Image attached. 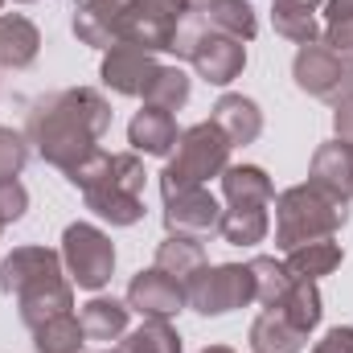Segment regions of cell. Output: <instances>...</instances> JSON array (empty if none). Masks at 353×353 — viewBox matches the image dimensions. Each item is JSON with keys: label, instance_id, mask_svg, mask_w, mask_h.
<instances>
[{"label": "cell", "instance_id": "obj_1", "mask_svg": "<svg viewBox=\"0 0 353 353\" xmlns=\"http://www.w3.org/2000/svg\"><path fill=\"white\" fill-rule=\"evenodd\" d=\"M107 128H111V103L94 87H66L41 94L25 119V136L33 152L62 176H70L87 157L99 152Z\"/></svg>", "mask_w": 353, "mask_h": 353}, {"label": "cell", "instance_id": "obj_2", "mask_svg": "<svg viewBox=\"0 0 353 353\" xmlns=\"http://www.w3.org/2000/svg\"><path fill=\"white\" fill-rule=\"evenodd\" d=\"M350 222V201L321 189L316 181H300L275 197V247L288 255L292 247L333 239Z\"/></svg>", "mask_w": 353, "mask_h": 353}, {"label": "cell", "instance_id": "obj_3", "mask_svg": "<svg viewBox=\"0 0 353 353\" xmlns=\"http://www.w3.org/2000/svg\"><path fill=\"white\" fill-rule=\"evenodd\" d=\"M144 161L140 152H111L103 173L83 189L87 210L111 226H136L144 218Z\"/></svg>", "mask_w": 353, "mask_h": 353}, {"label": "cell", "instance_id": "obj_4", "mask_svg": "<svg viewBox=\"0 0 353 353\" xmlns=\"http://www.w3.org/2000/svg\"><path fill=\"white\" fill-rule=\"evenodd\" d=\"M230 140L222 136V128L214 119H201L193 128H185L176 136V148L169 165L161 169V197L176 193V189H197L210 176H222L230 165Z\"/></svg>", "mask_w": 353, "mask_h": 353}, {"label": "cell", "instance_id": "obj_5", "mask_svg": "<svg viewBox=\"0 0 353 353\" xmlns=\"http://www.w3.org/2000/svg\"><path fill=\"white\" fill-rule=\"evenodd\" d=\"M185 304L197 316H230L255 304V279L247 263H205L185 279Z\"/></svg>", "mask_w": 353, "mask_h": 353}, {"label": "cell", "instance_id": "obj_6", "mask_svg": "<svg viewBox=\"0 0 353 353\" xmlns=\"http://www.w3.org/2000/svg\"><path fill=\"white\" fill-rule=\"evenodd\" d=\"M62 267L74 288L99 292L115 275V243L94 222H70L62 230Z\"/></svg>", "mask_w": 353, "mask_h": 353}, {"label": "cell", "instance_id": "obj_7", "mask_svg": "<svg viewBox=\"0 0 353 353\" xmlns=\"http://www.w3.org/2000/svg\"><path fill=\"white\" fill-rule=\"evenodd\" d=\"M292 79H296V87L304 90L308 99L337 103V99L353 94V62L345 54H337L333 46L312 41V46H300V50H296V58H292Z\"/></svg>", "mask_w": 353, "mask_h": 353}, {"label": "cell", "instance_id": "obj_8", "mask_svg": "<svg viewBox=\"0 0 353 353\" xmlns=\"http://www.w3.org/2000/svg\"><path fill=\"white\" fill-rule=\"evenodd\" d=\"M136 17V0H79L74 4V37L94 50H111L128 41V25Z\"/></svg>", "mask_w": 353, "mask_h": 353}, {"label": "cell", "instance_id": "obj_9", "mask_svg": "<svg viewBox=\"0 0 353 353\" xmlns=\"http://www.w3.org/2000/svg\"><path fill=\"white\" fill-rule=\"evenodd\" d=\"M128 308L140 312L144 321H173L181 308H189L185 304V283L169 271H161L157 263L144 267L128 283Z\"/></svg>", "mask_w": 353, "mask_h": 353}, {"label": "cell", "instance_id": "obj_10", "mask_svg": "<svg viewBox=\"0 0 353 353\" xmlns=\"http://www.w3.org/2000/svg\"><path fill=\"white\" fill-rule=\"evenodd\" d=\"M161 70L157 54L132 46V41H119L111 50H103V62H99V79L103 87L123 94V99H144V87L152 83V74Z\"/></svg>", "mask_w": 353, "mask_h": 353}, {"label": "cell", "instance_id": "obj_11", "mask_svg": "<svg viewBox=\"0 0 353 353\" xmlns=\"http://www.w3.org/2000/svg\"><path fill=\"white\" fill-rule=\"evenodd\" d=\"M218 222H222V205L205 185L165 193V230L169 234L210 239V234H218Z\"/></svg>", "mask_w": 353, "mask_h": 353}, {"label": "cell", "instance_id": "obj_12", "mask_svg": "<svg viewBox=\"0 0 353 353\" xmlns=\"http://www.w3.org/2000/svg\"><path fill=\"white\" fill-rule=\"evenodd\" d=\"M197 79H205L210 87H230L243 70H247V41L239 37H226V33H214L205 29L189 54Z\"/></svg>", "mask_w": 353, "mask_h": 353}, {"label": "cell", "instance_id": "obj_13", "mask_svg": "<svg viewBox=\"0 0 353 353\" xmlns=\"http://www.w3.org/2000/svg\"><path fill=\"white\" fill-rule=\"evenodd\" d=\"M66 275L62 267V251L54 247H17L4 263H0V292L4 296H21L46 279H58Z\"/></svg>", "mask_w": 353, "mask_h": 353}, {"label": "cell", "instance_id": "obj_14", "mask_svg": "<svg viewBox=\"0 0 353 353\" xmlns=\"http://www.w3.org/2000/svg\"><path fill=\"white\" fill-rule=\"evenodd\" d=\"M17 312H21V325H25V329H37V325L54 321V316L74 312V283H70V275L46 279V283L21 292V296H17Z\"/></svg>", "mask_w": 353, "mask_h": 353}, {"label": "cell", "instance_id": "obj_15", "mask_svg": "<svg viewBox=\"0 0 353 353\" xmlns=\"http://www.w3.org/2000/svg\"><path fill=\"white\" fill-rule=\"evenodd\" d=\"M176 119L173 111H161V107H140L128 123V144L132 152H144V157H161L169 161L176 148Z\"/></svg>", "mask_w": 353, "mask_h": 353}, {"label": "cell", "instance_id": "obj_16", "mask_svg": "<svg viewBox=\"0 0 353 353\" xmlns=\"http://www.w3.org/2000/svg\"><path fill=\"white\" fill-rule=\"evenodd\" d=\"M210 119L222 128V136H226L234 148L255 144V140L263 136V111H259V103L247 99V94H222V99L210 107Z\"/></svg>", "mask_w": 353, "mask_h": 353}, {"label": "cell", "instance_id": "obj_17", "mask_svg": "<svg viewBox=\"0 0 353 353\" xmlns=\"http://www.w3.org/2000/svg\"><path fill=\"white\" fill-rule=\"evenodd\" d=\"M41 54V29L21 12H0V70H29Z\"/></svg>", "mask_w": 353, "mask_h": 353}, {"label": "cell", "instance_id": "obj_18", "mask_svg": "<svg viewBox=\"0 0 353 353\" xmlns=\"http://www.w3.org/2000/svg\"><path fill=\"white\" fill-rule=\"evenodd\" d=\"M308 181H316L321 189L337 193L341 201H353V144L345 140H329L312 152V169Z\"/></svg>", "mask_w": 353, "mask_h": 353}, {"label": "cell", "instance_id": "obj_19", "mask_svg": "<svg viewBox=\"0 0 353 353\" xmlns=\"http://www.w3.org/2000/svg\"><path fill=\"white\" fill-rule=\"evenodd\" d=\"M79 321L87 329V341L111 345V341H123L132 308H128V300H115V296H90L83 304V312H79Z\"/></svg>", "mask_w": 353, "mask_h": 353}, {"label": "cell", "instance_id": "obj_20", "mask_svg": "<svg viewBox=\"0 0 353 353\" xmlns=\"http://www.w3.org/2000/svg\"><path fill=\"white\" fill-rule=\"evenodd\" d=\"M308 333H300L279 308H263L251 325V353H304Z\"/></svg>", "mask_w": 353, "mask_h": 353}, {"label": "cell", "instance_id": "obj_21", "mask_svg": "<svg viewBox=\"0 0 353 353\" xmlns=\"http://www.w3.org/2000/svg\"><path fill=\"white\" fill-rule=\"evenodd\" d=\"M341 259H345L341 243H333V239H316V243L292 247V251L283 255V267L292 271V279H308V283H316V279L333 275V271L341 267Z\"/></svg>", "mask_w": 353, "mask_h": 353}, {"label": "cell", "instance_id": "obj_22", "mask_svg": "<svg viewBox=\"0 0 353 353\" xmlns=\"http://www.w3.org/2000/svg\"><path fill=\"white\" fill-rule=\"evenodd\" d=\"M222 193L230 205H271L275 201V185L259 165H226Z\"/></svg>", "mask_w": 353, "mask_h": 353}, {"label": "cell", "instance_id": "obj_23", "mask_svg": "<svg viewBox=\"0 0 353 353\" xmlns=\"http://www.w3.org/2000/svg\"><path fill=\"white\" fill-rule=\"evenodd\" d=\"M271 25L283 41L292 46H312L321 41V21H316V8L300 4V0H271Z\"/></svg>", "mask_w": 353, "mask_h": 353}, {"label": "cell", "instance_id": "obj_24", "mask_svg": "<svg viewBox=\"0 0 353 353\" xmlns=\"http://www.w3.org/2000/svg\"><path fill=\"white\" fill-rule=\"evenodd\" d=\"M201 17L214 33H226L239 41H255V33H259V17H255L251 0H210L201 8Z\"/></svg>", "mask_w": 353, "mask_h": 353}, {"label": "cell", "instance_id": "obj_25", "mask_svg": "<svg viewBox=\"0 0 353 353\" xmlns=\"http://www.w3.org/2000/svg\"><path fill=\"white\" fill-rule=\"evenodd\" d=\"M267 230H271L267 205H230L222 210V222H218V234L230 247H255L267 239Z\"/></svg>", "mask_w": 353, "mask_h": 353}, {"label": "cell", "instance_id": "obj_26", "mask_svg": "<svg viewBox=\"0 0 353 353\" xmlns=\"http://www.w3.org/2000/svg\"><path fill=\"white\" fill-rule=\"evenodd\" d=\"M83 345H87V329L74 312L33 329V353H83Z\"/></svg>", "mask_w": 353, "mask_h": 353}, {"label": "cell", "instance_id": "obj_27", "mask_svg": "<svg viewBox=\"0 0 353 353\" xmlns=\"http://www.w3.org/2000/svg\"><path fill=\"white\" fill-rule=\"evenodd\" d=\"M157 267H161V271H169V275H176V279L185 283L193 271H201V267H205V247H201V239L169 234V239L157 247Z\"/></svg>", "mask_w": 353, "mask_h": 353}, {"label": "cell", "instance_id": "obj_28", "mask_svg": "<svg viewBox=\"0 0 353 353\" xmlns=\"http://www.w3.org/2000/svg\"><path fill=\"white\" fill-rule=\"evenodd\" d=\"M300 333H312L316 325H321V316H325V300H321V292H316V283H308V279H296L292 288H288V296L275 304Z\"/></svg>", "mask_w": 353, "mask_h": 353}, {"label": "cell", "instance_id": "obj_29", "mask_svg": "<svg viewBox=\"0 0 353 353\" xmlns=\"http://www.w3.org/2000/svg\"><path fill=\"white\" fill-rule=\"evenodd\" d=\"M247 267H251V279H255V304H263V308H275L288 296V288L296 283L292 271L283 267V259H275V255H255Z\"/></svg>", "mask_w": 353, "mask_h": 353}, {"label": "cell", "instance_id": "obj_30", "mask_svg": "<svg viewBox=\"0 0 353 353\" xmlns=\"http://www.w3.org/2000/svg\"><path fill=\"white\" fill-rule=\"evenodd\" d=\"M119 353H185V345H181V333L169 321H144L140 329L123 333Z\"/></svg>", "mask_w": 353, "mask_h": 353}, {"label": "cell", "instance_id": "obj_31", "mask_svg": "<svg viewBox=\"0 0 353 353\" xmlns=\"http://www.w3.org/2000/svg\"><path fill=\"white\" fill-rule=\"evenodd\" d=\"M189 74L181 70V66H161L157 74H152V83L144 87V107H161V111H181L185 103H189Z\"/></svg>", "mask_w": 353, "mask_h": 353}, {"label": "cell", "instance_id": "obj_32", "mask_svg": "<svg viewBox=\"0 0 353 353\" xmlns=\"http://www.w3.org/2000/svg\"><path fill=\"white\" fill-rule=\"evenodd\" d=\"M321 41L337 54H353V0H325V29Z\"/></svg>", "mask_w": 353, "mask_h": 353}, {"label": "cell", "instance_id": "obj_33", "mask_svg": "<svg viewBox=\"0 0 353 353\" xmlns=\"http://www.w3.org/2000/svg\"><path fill=\"white\" fill-rule=\"evenodd\" d=\"M29 136L25 132H12V128H0V181H17L29 165Z\"/></svg>", "mask_w": 353, "mask_h": 353}, {"label": "cell", "instance_id": "obj_34", "mask_svg": "<svg viewBox=\"0 0 353 353\" xmlns=\"http://www.w3.org/2000/svg\"><path fill=\"white\" fill-rule=\"evenodd\" d=\"M29 210V189L21 181H0V230L21 222Z\"/></svg>", "mask_w": 353, "mask_h": 353}, {"label": "cell", "instance_id": "obj_35", "mask_svg": "<svg viewBox=\"0 0 353 353\" xmlns=\"http://www.w3.org/2000/svg\"><path fill=\"white\" fill-rule=\"evenodd\" d=\"M136 4H140V12H144V17H157V21L173 25V29L189 17V12H197V8H193V0H136Z\"/></svg>", "mask_w": 353, "mask_h": 353}, {"label": "cell", "instance_id": "obj_36", "mask_svg": "<svg viewBox=\"0 0 353 353\" xmlns=\"http://www.w3.org/2000/svg\"><path fill=\"white\" fill-rule=\"evenodd\" d=\"M312 353H353V325H337V329H329Z\"/></svg>", "mask_w": 353, "mask_h": 353}, {"label": "cell", "instance_id": "obj_37", "mask_svg": "<svg viewBox=\"0 0 353 353\" xmlns=\"http://www.w3.org/2000/svg\"><path fill=\"white\" fill-rule=\"evenodd\" d=\"M333 132H337V140L353 144V94L333 103Z\"/></svg>", "mask_w": 353, "mask_h": 353}, {"label": "cell", "instance_id": "obj_38", "mask_svg": "<svg viewBox=\"0 0 353 353\" xmlns=\"http://www.w3.org/2000/svg\"><path fill=\"white\" fill-rule=\"evenodd\" d=\"M201 353H234V350H230V345H205Z\"/></svg>", "mask_w": 353, "mask_h": 353}, {"label": "cell", "instance_id": "obj_39", "mask_svg": "<svg viewBox=\"0 0 353 353\" xmlns=\"http://www.w3.org/2000/svg\"><path fill=\"white\" fill-rule=\"evenodd\" d=\"M300 4H308V8H316V4H325V0H300Z\"/></svg>", "mask_w": 353, "mask_h": 353}, {"label": "cell", "instance_id": "obj_40", "mask_svg": "<svg viewBox=\"0 0 353 353\" xmlns=\"http://www.w3.org/2000/svg\"><path fill=\"white\" fill-rule=\"evenodd\" d=\"M205 4H210V0H193V8H197V12H201V8H205Z\"/></svg>", "mask_w": 353, "mask_h": 353}, {"label": "cell", "instance_id": "obj_41", "mask_svg": "<svg viewBox=\"0 0 353 353\" xmlns=\"http://www.w3.org/2000/svg\"><path fill=\"white\" fill-rule=\"evenodd\" d=\"M17 4H33V0H17Z\"/></svg>", "mask_w": 353, "mask_h": 353}, {"label": "cell", "instance_id": "obj_42", "mask_svg": "<svg viewBox=\"0 0 353 353\" xmlns=\"http://www.w3.org/2000/svg\"><path fill=\"white\" fill-rule=\"evenodd\" d=\"M103 353H119V350H103Z\"/></svg>", "mask_w": 353, "mask_h": 353}, {"label": "cell", "instance_id": "obj_43", "mask_svg": "<svg viewBox=\"0 0 353 353\" xmlns=\"http://www.w3.org/2000/svg\"><path fill=\"white\" fill-rule=\"evenodd\" d=\"M0 8H4V0H0Z\"/></svg>", "mask_w": 353, "mask_h": 353}, {"label": "cell", "instance_id": "obj_44", "mask_svg": "<svg viewBox=\"0 0 353 353\" xmlns=\"http://www.w3.org/2000/svg\"><path fill=\"white\" fill-rule=\"evenodd\" d=\"M350 62H353V54H350Z\"/></svg>", "mask_w": 353, "mask_h": 353}]
</instances>
